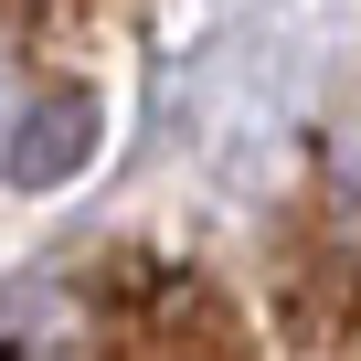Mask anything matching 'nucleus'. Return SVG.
<instances>
[{
	"instance_id": "nucleus-1",
	"label": "nucleus",
	"mask_w": 361,
	"mask_h": 361,
	"mask_svg": "<svg viewBox=\"0 0 361 361\" xmlns=\"http://www.w3.org/2000/svg\"><path fill=\"white\" fill-rule=\"evenodd\" d=\"M96 298H106V319H117V340H128V350H224V340H234L213 287H192L180 266H149V255L106 266V276H96Z\"/></svg>"
},
{
	"instance_id": "nucleus-2",
	"label": "nucleus",
	"mask_w": 361,
	"mask_h": 361,
	"mask_svg": "<svg viewBox=\"0 0 361 361\" xmlns=\"http://www.w3.org/2000/svg\"><path fill=\"white\" fill-rule=\"evenodd\" d=\"M96 138H106V106H96V85H43V96L11 117L0 180H11V192H64V180H85Z\"/></svg>"
},
{
	"instance_id": "nucleus-3",
	"label": "nucleus",
	"mask_w": 361,
	"mask_h": 361,
	"mask_svg": "<svg viewBox=\"0 0 361 361\" xmlns=\"http://www.w3.org/2000/svg\"><path fill=\"white\" fill-rule=\"evenodd\" d=\"M0 85H11V54H0Z\"/></svg>"
}]
</instances>
